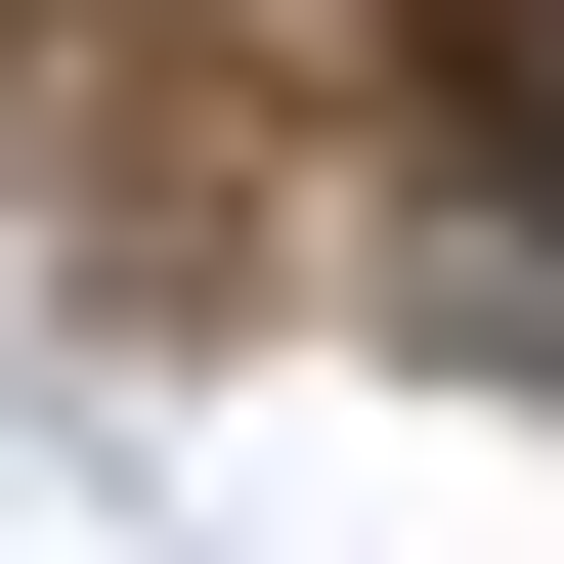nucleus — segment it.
Wrapping results in <instances>:
<instances>
[{"label": "nucleus", "mask_w": 564, "mask_h": 564, "mask_svg": "<svg viewBox=\"0 0 564 564\" xmlns=\"http://www.w3.org/2000/svg\"><path fill=\"white\" fill-rule=\"evenodd\" d=\"M434 87H478V131H564V0H478V44H434Z\"/></svg>", "instance_id": "f257e3e1"}, {"label": "nucleus", "mask_w": 564, "mask_h": 564, "mask_svg": "<svg viewBox=\"0 0 564 564\" xmlns=\"http://www.w3.org/2000/svg\"><path fill=\"white\" fill-rule=\"evenodd\" d=\"M521 348H564V304H521Z\"/></svg>", "instance_id": "f03ea898"}]
</instances>
